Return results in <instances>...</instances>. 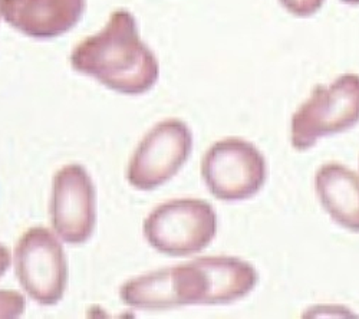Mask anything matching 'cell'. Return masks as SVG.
<instances>
[{
  "mask_svg": "<svg viewBox=\"0 0 359 319\" xmlns=\"http://www.w3.org/2000/svg\"><path fill=\"white\" fill-rule=\"evenodd\" d=\"M71 65L109 90L131 95L153 88L160 74L154 53L140 38L135 18L124 9L115 11L98 34L75 46Z\"/></svg>",
  "mask_w": 359,
  "mask_h": 319,
  "instance_id": "cell-1",
  "label": "cell"
},
{
  "mask_svg": "<svg viewBox=\"0 0 359 319\" xmlns=\"http://www.w3.org/2000/svg\"><path fill=\"white\" fill-rule=\"evenodd\" d=\"M359 124V74L344 72L313 86L290 117L289 142L305 153L326 137L346 133Z\"/></svg>",
  "mask_w": 359,
  "mask_h": 319,
  "instance_id": "cell-2",
  "label": "cell"
},
{
  "mask_svg": "<svg viewBox=\"0 0 359 319\" xmlns=\"http://www.w3.org/2000/svg\"><path fill=\"white\" fill-rule=\"evenodd\" d=\"M201 170L208 190L224 201L255 197L269 179V164L262 150L238 137L220 140L208 149Z\"/></svg>",
  "mask_w": 359,
  "mask_h": 319,
  "instance_id": "cell-3",
  "label": "cell"
},
{
  "mask_svg": "<svg viewBox=\"0 0 359 319\" xmlns=\"http://www.w3.org/2000/svg\"><path fill=\"white\" fill-rule=\"evenodd\" d=\"M85 12V0H0V15L19 32L48 39L67 34Z\"/></svg>",
  "mask_w": 359,
  "mask_h": 319,
  "instance_id": "cell-4",
  "label": "cell"
},
{
  "mask_svg": "<svg viewBox=\"0 0 359 319\" xmlns=\"http://www.w3.org/2000/svg\"><path fill=\"white\" fill-rule=\"evenodd\" d=\"M313 190L329 219L359 233V171L339 161H326L315 171Z\"/></svg>",
  "mask_w": 359,
  "mask_h": 319,
  "instance_id": "cell-5",
  "label": "cell"
},
{
  "mask_svg": "<svg viewBox=\"0 0 359 319\" xmlns=\"http://www.w3.org/2000/svg\"><path fill=\"white\" fill-rule=\"evenodd\" d=\"M210 279V304H229L248 297L259 282L256 268L243 259L217 256L200 260Z\"/></svg>",
  "mask_w": 359,
  "mask_h": 319,
  "instance_id": "cell-6",
  "label": "cell"
},
{
  "mask_svg": "<svg viewBox=\"0 0 359 319\" xmlns=\"http://www.w3.org/2000/svg\"><path fill=\"white\" fill-rule=\"evenodd\" d=\"M305 319H323V318H332V319H355L359 318L358 313L352 308L344 304L335 302H319L308 306L302 315Z\"/></svg>",
  "mask_w": 359,
  "mask_h": 319,
  "instance_id": "cell-7",
  "label": "cell"
},
{
  "mask_svg": "<svg viewBox=\"0 0 359 319\" xmlns=\"http://www.w3.org/2000/svg\"><path fill=\"white\" fill-rule=\"evenodd\" d=\"M278 4L290 16L306 19L319 13L325 6L326 0H278Z\"/></svg>",
  "mask_w": 359,
  "mask_h": 319,
  "instance_id": "cell-8",
  "label": "cell"
},
{
  "mask_svg": "<svg viewBox=\"0 0 359 319\" xmlns=\"http://www.w3.org/2000/svg\"><path fill=\"white\" fill-rule=\"evenodd\" d=\"M339 2L346 6H359V0H339Z\"/></svg>",
  "mask_w": 359,
  "mask_h": 319,
  "instance_id": "cell-9",
  "label": "cell"
}]
</instances>
